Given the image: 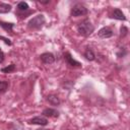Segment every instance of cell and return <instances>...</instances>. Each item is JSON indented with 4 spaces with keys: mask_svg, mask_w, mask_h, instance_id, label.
Instances as JSON below:
<instances>
[{
    "mask_svg": "<svg viewBox=\"0 0 130 130\" xmlns=\"http://www.w3.org/2000/svg\"><path fill=\"white\" fill-rule=\"evenodd\" d=\"M0 40H2L5 44H7L8 46H11L12 45V43H11V41L9 40V39H7V38H5V37H3V36H0Z\"/></svg>",
    "mask_w": 130,
    "mask_h": 130,
    "instance_id": "d6986e66",
    "label": "cell"
},
{
    "mask_svg": "<svg viewBox=\"0 0 130 130\" xmlns=\"http://www.w3.org/2000/svg\"><path fill=\"white\" fill-rule=\"evenodd\" d=\"M28 124L30 125H40V126H46L48 124V120L45 117H41V116H37L31 118L28 121Z\"/></svg>",
    "mask_w": 130,
    "mask_h": 130,
    "instance_id": "277c9868",
    "label": "cell"
},
{
    "mask_svg": "<svg viewBox=\"0 0 130 130\" xmlns=\"http://www.w3.org/2000/svg\"><path fill=\"white\" fill-rule=\"evenodd\" d=\"M46 22V19H45V16L43 14H38L36 15L35 17L30 18L27 22V26L29 29H34V30H37V29H40L43 27V25L45 24Z\"/></svg>",
    "mask_w": 130,
    "mask_h": 130,
    "instance_id": "7a4b0ae2",
    "label": "cell"
},
{
    "mask_svg": "<svg viewBox=\"0 0 130 130\" xmlns=\"http://www.w3.org/2000/svg\"><path fill=\"white\" fill-rule=\"evenodd\" d=\"M64 59H65L66 63H67L68 65L72 66V67H80V65H81L78 61H76L75 59H73V57L71 56V54H70L69 52L64 53Z\"/></svg>",
    "mask_w": 130,
    "mask_h": 130,
    "instance_id": "52a82bcc",
    "label": "cell"
},
{
    "mask_svg": "<svg viewBox=\"0 0 130 130\" xmlns=\"http://www.w3.org/2000/svg\"><path fill=\"white\" fill-rule=\"evenodd\" d=\"M8 88V82L4 80H0V94L4 93Z\"/></svg>",
    "mask_w": 130,
    "mask_h": 130,
    "instance_id": "2e32d148",
    "label": "cell"
},
{
    "mask_svg": "<svg viewBox=\"0 0 130 130\" xmlns=\"http://www.w3.org/2000/svg\"><path fill=\"white\" fill-rule=\"evenodd\" d=\"M88 10L85 6H83L82 4H75L72 8H71V11H70V14L71 16H74V17H77V16H82V15H85L87 14Z\"/></svg>",
    "mask_w": 130,
    "mask_h": 130,
    "instance_id": "3957f363",
    "label": "cell"
},
{
    "mask_svg": "<svg viewBox=\"0 0 130 130\" xmlns=\"http://www.w3.org/2000/svg\"><path fill=\"white\" fill-rule=\"evenodd\" d=\"M47 101L49 102V104H51L53 106H58L61 103L60 102V99L57 95H55V94H49L47 96Z\"/></svg>",
    "mask_w": 130,
    "mask_h": 130,
    "instance_id": "8fae6325",
    "label": "cell"
},
{
    "mask_svg": "<svg viewBox=\"0 0 130 130\" xmlns=\"http://www.w3.org/2000/svg\"><path fill=\"white\" fill-rule=\"evenodd\" d=\"M113 35H114L113 30H112L110 27H108V26L102 27V28L99 30V32H98V36H99L100 38H102V39L111 38V37H113Z\"/></svg>",
    "mask_w": 130,
    "mask_h": 130,
    "instance_id": "5b68a950",
    "label": "cell"
},
{
    "mask_svg": "<svg viewBox=\"0 0 130 130\" xmlns=\"http://www.w3.org/2000/svg\"><path fill=\"white\" fill-rule=\"evenodd\" d=\"M40 59H41V61L43 62V63H45V64H52V63H54L55 62V56L52 54V53H43V54H41V56H40Z\"/></svg>",
    "mask_w": 130,
    "mask_h": 130,
    "instance_id": "8992f818",
    "label": "cell"
},
{
    "mask_svg": "<svg viewBox=\"0 0 130 130\" xmlns=\"http://www.w3.org/2000/svg\"><path fill=\"white\" fill-rule=\"evenodd\" d=\"M94 30V27L93 25L91 24V22L88 20V19H84L82 20L81 22L78 23L77 25V31L83 36V37H88L90 36Z\"/></svg>",
    "mask_w": 130,
    "mask_h": 130,
    "instance_id": "6da1fadb",
    "label": "cell"
},
{
    "mask_svg": "<svg viewBox=\"0 0 130 130\" xmlns=\"http://www.w3.org/2000/svg\"><path fill=\"white\" fill-rule=\"evenodd\" d=\"M4 58H5L4 53H3V51H2V50H1V48H0V64H2V63H3Z\"/></svg>",
    "mask_w": 130,
    "mask_h": 130,
    "instance_id": "ffe728a7",
    "label": "cell"
},
{
    "mask_svg": "<svg viewBox=\"0 0 130 130\" xmlns=\"http://www.w3.org/2000/svg\"><path fill=\"white\" fill-rule=\"evenodd\" d=\"M126 54H127V51H126V49H125V48H120V49H119V51L117 52V56H118L119 58L124 57Z\"/></svg>",
    "mask_w": 130,
    "mask_h": 130,
    "instance_id": "e0dca14e",
    "label": "cell"
},
{
    "mask_svg": "<svg viewBox=\"0 0 130 130\" xmlns=\"http://www.w3.org/2000/svg\"><path fill=\"white\" fill-rule=\"evenodd\" d=\"M39 2H40V3H42V4H48L50 1H49V0H47V1H39Z\"/></svg>",
    "mask_w": 130,
    "mask_h": 130,
    "instance_id": "44dd1931",
    "label": "cell"
},
{
    "mask_svg": "<svg viewBox=\"0 0 130 130\" xmlns=\"http://www.w3.org/2000/svg\"><path fill=\"white\" fill-rule=\"evenodd\" d=\"M16 9L18 11V13H24L26 11H28L29 7H28V4L24 1H21V2H18L17 6H16Z\"/></svg>",
    "mask_w": 130,
    "mask_h": 130,
    "instance_id": "30bf717a",
    "label": "cell"
},
{
    "mask_svg": "<svg viewBox=\"0 0 130 130\" xmlns=\"http://www.w3.org/2000/svg\"><path fill=\"white\" fill-rule=\"evenodd\" d=\"M11 10V5L7 3H0V13H7Z\"/></svg>",
    "mask_w": 130,
    "mask_h": 130,
    "instance_id": "5bb4252c",
    "label": "cell"
},
{
    "mask_svg": "<svg viewBox=\"0 0 130 130\" xmlns=\"http://www.w3.org/2000/svg\"><path fill=\"white\" fill-rule=\"evenodd\" d=\"M14 70H15V65L14 64H10V65H8L6 67H3L1 69V71L3 73H10V72H13Z\"/></svg>",
    "mask_w": 130,
    "mask_h": 130,
    "instance_id": "9a60e30c",
    "label": "cell"
},
{
    "mask_svg": "<svg viewBox=\"0 0 130 130\" xmlns=\"http://www.w3.org/2000/svg\"><path fill=\"white\" fill-rule=\"evenodd\" d=\"M120 31H121V37L123 38V37H125V36L127 35V32H128V28L125 27V26H121Z\"/></svg>",
    "mask_w": 130,
    "mask_h": 130,
    "instance_id": "ac0fdd59",
    "label": "cell"
},
{
    "mask_svg": "<svg viewBox=\"0 0 130 130\" xmlns=\"http://www.w3.org/2000/svg\"><path fill=\"white\" fill-rule=\"evenodd\" d=\"M84 57L87 59V60H89V61H93L94 59H95V55H94V53H93V51L90 49V48H87L85 51H84Z\"/></svg>",
    "mask_w": 130,
    "mask_h": 130,
    "instance_id": "4fadbf2b",
    "label": "cell"
},
{
    "mask_svg": "<svg viewBox=\"0 0 130 130\" xmlns=\"http://www.w3.org/2000/svg\"><path fill=\"white\" fill-rule=\"evenodd\" d=\"M43 116L45 117H53V118H56L59 116V112L55 109H52V108H47L43 111Z\"/></svg>",
    "mask_w": 130,
    "mask_h": 130,
    "instance_id": "ba28073f",
    "label": "cell"
},
{
    "mask_svg": "<svg viewBox=\"0 0 130 130\" xmlns=\"http://www.w3.org/2000/svg\"><path fill=\"white\" fill-rule=\"evenodd\" d=\"M0 26H1V27H2L4 30L11 32V31H12V29H13L14 23H12V22H5V21H0Z\"/></svg>",
    "mask_w": 130,
    "mask_h": 130,
    "instance_id": "7c38bea8",
    "label": "cell"
},
{
    "mask_svg": "<svg viewBox=\"0 0 130 130\" xmlns=\"http://www.w3.org/2000/svg\"><path fill=\"white\" fill-rule=\"evenodd\" d=\"M112 18H115V19H118V20H126V16L125 14L122 12V10H120L119 8H116L114 9V11L112 12Z\"/></svg>",
    "mask_w": 130,
    "mask_h": 130,
    "instance_id": "9c48e42d",
    "label": "cell"
}]
</instances>
